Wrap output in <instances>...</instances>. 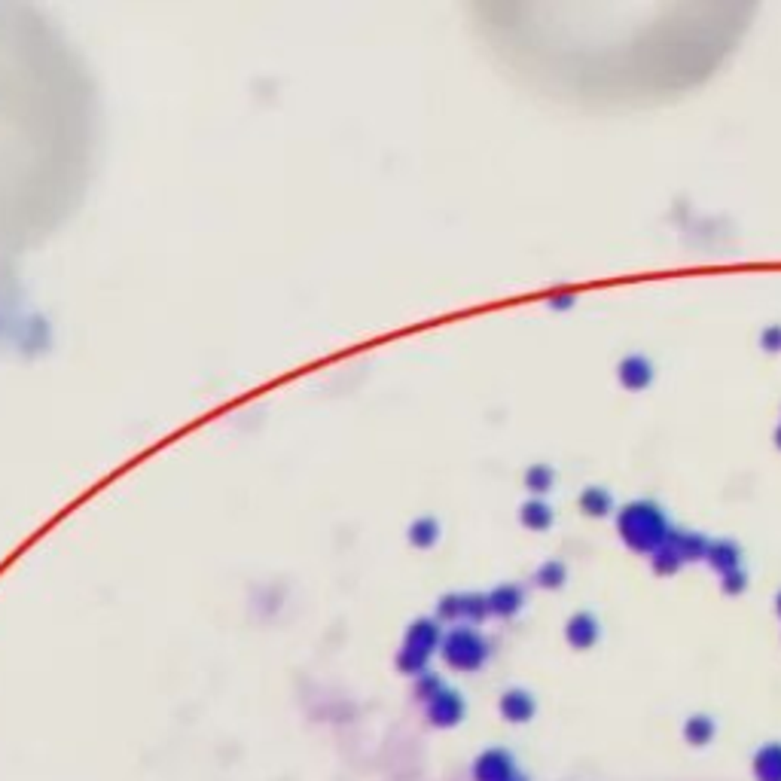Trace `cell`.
Instances as JSON below:
<instances>
[{"label":"cell","mask_w":781,"mask_h":781,"mask_svg":"<svg viewBox=\"0 0 781 781\" xmlns=\"http://www.w3.org/2000/svg\"><path fill=\"white\" fill-rule=\"evenodd\" d=\"M577 504H580V510H583V513H589V516H607V513H614V498H611V492L602 489V485H586V489L580 492Z\"/></svg>","instance_id":"3"},{"label":"cell","mask_w":781,"mask_h":781,"mask_svg":"<svg viewBox=\"0 0 781 781\" xmlns=\"http://www.w3.org/2000/svg\"><path fill=\"white\" fill-rule=\"evenodd\" d=\"M776 446L781 449V424H778V431H776Z\"/></svg>","instance_id":"10"},{"label":"cell","mask_w":781,"mask_h":781,"mask_svg":"<svg viewBox=\"0 0 781 781\" xmlns=\"http://www.w3.org/2000/svg\"><path fill=\"white\" fill-rule=\"evenodd\" d=\"M522 522L528 528H550L553 525V507L546 501H528L522 507Z\"/></svg>","instance_id":"4"},{"label":"cell","mask_w":781,"mask_h":781,"mask_svg":"<svg viewBox=\"0 0 781 781\" xmlns=\"http://www.w3.org/2000/svg\"><path fill=\"white\" fill-rule=\"evenodd\" d=\"M668 541H672V546L678 553H699V550L708 553V541L702 534H693V532H678V534L668 537Z\"/></svg>","instance_id":"7"},{"label":"cell","mask_w":781,"mask_h":781,"mask_svg":"<svg viewBox=\"0 0 781 781\" xmlns=\"http://www.w3.org/2000/svg\"><path fill=\"white\" fill-rule=\"evenodd\" d=\"M617 528L623 541L635 546V550H656V546H663L668 541L665 510L650 498H638L623 504L617 513Z\"/></svg>","instance_id":"1"},{"label":"cell","mask_w":781,"mask_h":781,"mask_svg":"<svg viewBox=\"0 0 781 781\" xmlns=\"http://www.w3.org/2000/svg\"><path fill=\"white\" fill-rule=\"evenodd\" d=\"M760 349L769 351V354H778V351H781V324L763 327V333H760Z\"/></svg>","instance_id":"8"},{"label":"cell","mask_w":781,"mask_h":781,"mask_svg":"<svg viewBox=\"0 0 781 781\" xmlns=\"http://www.w3.org/2000/svg\"><path fill=\"white\" fill-rule=\"evenodd\" d=\"M574 302H577V297H571V293H568V297L553 299V309H571V306H574Z\"/></svg>","instance_id":"9"},{"label":"cell","mask_w":781,"mask_h":781,"mask_svg":"<svg viewBox=\"0 0 781 781\" xmlns=\"http://www.w3.org/2000/svg\"><path fill=\"white\" fill-rule=\"evenodd\" d=\"M617 379H620V385L626 390H644V388L654 385L656 367H654V360H650L647 354L632 351V354H626V358L617 363Z\"/></svg>","instance_id":"2"},{"label":"cell","mask_w":781,"mask_h":781,"mask_svg":"<svg viewBox=\"0 0 781 781\" xmlns=\"http://www.w3.org/2000/svg\"><path fill=\"white\" fill-rule=\"evenodd\" d=\"M708 559L715 562V565H735L739 546L733 541H715V543H708Z\"/></svg>","instance_id":"6"},{"label":"cell","mask_w":781,"mask_h":781,"mask_svg":"<svg viewBox=\"0 0 781 781\" xmlns=\"http://www.w3.org/2000/svg\"><path fill=\"white\" fill-rule=\"evenodd\" d=\"M555 482V471L550 464H534L532 471L525 473V485L532 492H550Z\"/></svg>","instance_id":"5"}]
</instances>
